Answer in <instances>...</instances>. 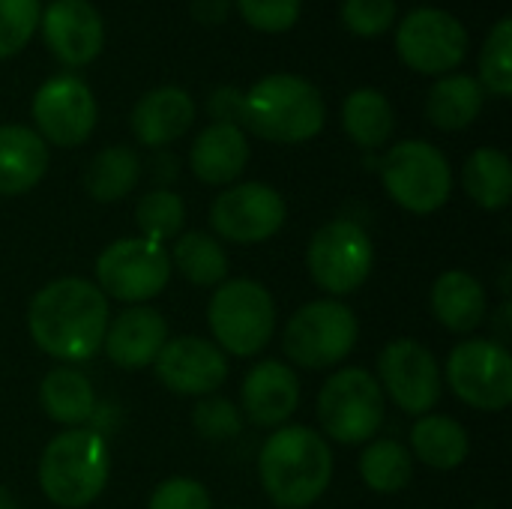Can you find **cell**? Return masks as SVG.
Returning a JSON list of instances; mask_svg holds the SVG:
<instances>
[{
  "instance_id": "4fadbf2b",
  "label": "cell",
  "mask_w": 512,
  "mask_h": 509,
  "mask_svg": "<svg viewBox=\"0 0 512 509\" xmlns=\"http://www.w3.org/2000/svg\"><path fill=\"white\" fill-rule=\"evenodd\" d=\"M30 114L36 123V135L57 147H78L96 129V96L72 72L51 75L33 93Z\"/></svg>"
},
{
  "instance_id": "f546056e",
  "label": "cell",
  "mask_w": 512,
  "mask_h": 509,
  "mask_svg": "<svg viewBox=\"0 0 512 509\" xmlns=\"http://www.w3.org/2000/svg\"><path fill=\"white\" fill-rule=\"evenodd\" d=\"M171 270H177L186 282L198 288H216L228 279V255L219 243V237L204 231H186L174 240Z\"/></svg>"
},
{
  "instance_id": "ac0fdd59",
  "label": "cell",
  "mask_w": 512,
  "mask_h": 509,
  "mask_svg": "<svg viewBox=\"0 0 512 509\" xmlns=\"http://www.w3.org/2000/svg\"><path fill=\"white\" fill-rule=\"evenodd\" d=\"M300 405V381L288 363L261 360L240 387V414L258 429H279Z\"/></svg>"
},
{
  "instance_id": "ba28073f",
  "label": "cell",
  "mask_w": 512,
  "mask_h": 509,
  "mask_svg": "<svg viewBox=\"0 0 512 509\" xmlns=\"http://www.w3.org/2000/svg\"><path fill=\"white\" fill-rule=\"evenodd\" d=\"M387 396L366 369H339L318 393V423L339 444H369L384 426Z\"/></svg>"
},
{
  "instance_id": "ffe728a7",
  "label": "cell",
  "mask_w": 512,
  "mask_h": 509,
  "mask_svg": "<svg viewBox=\"0 0 512 509\" xmlns=\"http://www.w3.org/2000/svg\"><path fill=\"white\" fill-rule=\"evenodd\" d=\"M195 123V99L174 84L144 93L129 117L132 135L144 147H168Z\"/></svg>"
},
{
  "instance_id": "ab89813d",
  "label": "cell",
  "mask_w": 512,
  "mask_h": 509,
  "mask_svg": "<svg viewBox=\"0 0 512 509\" xmlns=\"http://www.w3.org/2000/svg\"><path fill=\"white\" fill-rule=\"evenodd\" d=\"M231 0H192V15L201 24H222L228 18Z\"/></svg>"
},
{
  "instance_id": "5b68a950",
  "label": "cell",
  "mask_w": 512,
  "mask_h": 509,
  "mask_svg": "<svg viewBox=\"0 0 512 509\" xmlns=\"http://www.w3.org/2000/svg\"><path fill=\"white\" fill-rule=\"evenodd\" d=\"M207 324L222 354L255 357L276 330L273 294L255 279H225L210 297Z\"/></svg>"
},
{
  "instance_id": "d4e9b609",
  "label": "cell",
  "mask_w": 512,
  "mask_h": 509,
  "mask_svg": "<svg viewBox=\"0 0 512 509\" xmlns=\"http://www.w3.org/2000/svg\"><path fill=\"white\" fill-rule=\"evenodd\" d=\"M471 453L468 429L444 414H423L411 429V456L435 471H453L465 465Z\"/></svg>"
},
{
  "instance_id": "7c38bea8",
  "label": "cell",
  "mask_w": 512,
  "mask_h": 509,
  "mask_svg": "<svg viewBox=\"0 0 512 509\" xmlns=\"http://www.w3.org/2000/svg\"><path fill=\"white\" fill-rule=\"evenodd\" d=\"M396 51L402 63L414 72L447 75L468 54V30L447 9L417 6L399 21Z\"/></svg>"
},
{
  "instance_id": "4316f807",
  "label": "cell",
  "mask_w": 512,
  "mask_h": 509,
  "mask_svg": "<svg viewBox=\"0 0 512 509\" xmlns=\"http://www.w3.org/2000/svg\"><path fill=\"white\" fill-rule=\"evenodd\" d=\"M342 129L363 150H378L396 129L393 102L375 87H357L342 102Z\"/></svg>"
},
{
  "instance_id": "30bf717a",
  "label": "cell",
  "mask_w": 512,
  "mask_h": 509,
  "mask_svg": "<svg viewBox=\"0 0 512 509\" xmlns=\"http://www.w3.org/2000/svg\"><path fill=\"white\" fill-rule=\"evenodd\" d=\"M171 255L162 243L144 237L114 240L96 258V288L126 306H144L171 282Z\"/></svg>"
},
{
  "instance_id": "484cf974",
  "label": "cell",
  "mask_w": 512,
  "mask_h": 509,
  "mask_svg": "<svg viewBox=\"0 0 512 509\" xmlns=\"http://www.w3.org/2000/svg\"><path fill=\"white\" fill-rule=\"evenodd\" d=\"M483 99H486V90L480 87L474 75H465V72L441 75L426 96V114L432 126L444 132H459V129H468L480 117Z\"/></svg>"
},
{
  "instance_id": "8fae6325",
  "label": "cell",
  "mask_w": 512,
  "mask_h": 509,
  "mask_svg": "<svg viewBox=\"0 0 512 509\" xmlns=\"http://www.w3.org/2000/svg\"><path fill=\"white\" fill-rule=\"evenodd\" d=\"M447 384L459 402L498 414L512 402V354L495 339H465L447 357Z\"/></svg>"
},
{
  "instance_id": "52a82bcc",
  "label": "cell",
  "mask_w": 512,
  "mask_h": 509,
  "mask_svg": "<svg viewBox=\"0 0 512 509\" xmlns=\"http://www.w3.org/2000/svg\"><path fill=\"white\" fill-rule=\"evenodd\" d=\"M360 324L351 306L342 300H312L300 306L282 336V348L291 363L300 369H333L339 366L357 345Z\"/></svg>"
},
{
  "instance_id": "83f0119b",
  "label": "cell",
  "mask_w": 512,
  "mask_h": 509,
  "mask_svg": "<svg viewBox=\"0 0 512 509\" xmlns=\"http://www.w3.org/2000/svg\"><path fill=\"white\" fill-rule=\"evenodd\" d=\"M468 198L483 210H504L512 198L510 156L498 147H477L462 168Z\"/></svg>"
},
{
  "instance_id": "60d3db41",
  "label": "cell",
  "mask_w": 512,
  "mask_h": 509,
  "mask_svg": "<svg viewBox=\"0 0 512 509\" xmlns=\"http://www.w3.org/2000/svg\"><path fill=\"white\" fill-rule=\"evenodd\" d=\"M510 318H512V306L510 303H504L501 309H498V315H495V330H498V339L495 342H507L510 339Z\"/></svg>"
},
{
  "instance_id": "f35d334b",
  "label": "cell",
  "mask_w": 512,
  "mask_h": 509,
  "mask_svg": "<svg viewBox=\"0 0 512 509\" xmlns=\"http://www.w3.org/2000/svg\"><path fill=\"white\" fill-rule=\"evenodd\" d=\"M207 111L213 114V123H234L240 126V111H243V93L237 87H219L213 90Z\"/></svg>"
},
{
  "instance_id": "7a4b0ae2",
  "label": "cell",
  "mask_w": 512,
  "mask_h": 509,
  "mask_svg": "<svg viewBox=\"0 0 512 509\" xmlns=\"http://www.w3.org/2000/svg\"><path fill=\"white\" fill-rule=\"evenodd\" d=\"M258 477L279 509H309L333 480V453L309 426H279L258 453Z\"/></svg>"
},
{
  "instance_id": "2e32d148",
  "label": "cell",
  "mask_w": 512,
  "mask_h": 509,
  "mask_svg": "<svg viewBox=\"0 0 512 509\" xmlns=\"http://www.w3.org/2000/svg\"><path fill=\"white\" fill-rule=\"evenodd\" d=\"M153 369L165 390L177 396H198V399L213 396L228 378V360L219 351V345L198 336L168 339Z\"/></svg>"
},
{
  "instance_id": "44dd1931",
  "label": "cell",
  "mask_w": 512,
  "mask_h": 509,
  "mask_svg": "<svg viewBox=\"0 0 512 509\" xmlns=\"http://www.w3.org/2000/svg\"><path fill=\"white\" fill-rule=\"evenodd\" d=\"M249 138L243 126L234 123H210L198 132L189 150L192 174L207 186L234 183L249 165Z\"/></svg>"
},
{
  "instance_id": "1f68e13d",
  "label": "cell",
  "mask_w": 512,
  "mask_h": 509,
  "mask_svg": "<svg viewBox=\"0 0 512 509\" xmlns=\"http://www.w3.org/2000/svg\"><path fill=\"white\" fill-rule=\"evenodd\" d=\"M186 222V204L174 189H150L147 195L138 198L135 204V225L144 240L153 243H168L177 240Z\"/></svg>"
},
{
  "instance_id": "f1b7e54d",
  "label": "cell",
  "mask_w": 512,
  "mask_h": 509,
  "mask_svg": "<svg viewBox=\"0 0 512 509\" xmlns=\"http://www.w3.org/2000/svg\"><path fill=\"white\" fill-rule=\"evenodd\" d=\"M141 180V159L132 147L114 144L99 150L84 168V189L99 204H114L126 198Z\"/></svg>"
},
{
  "instance_id": "5bb4252c",
  "label": "cell",
  "mask_w": 512,
  "mask_h": 509,
  "mask_svg": "<svg viewBox=\"0 0 512 509\" xmlns=\"http://www.w3.org/2000/svg\"><path fill=\"white\" fill-rule=\"evenodd\" d=\"M288 219L285 198L267 183H234L210 204L213 231L237 246H255L282 231Z\"/></svg>"
},
{
  "instance_id": "6da1fadb",
  "label": "cell",
  "mask_w": 512,
  "mask_h": 509,
  "mask_svg": "<svg viewBox=\"0 0 512 509\" xmlns=\"http://www.w3.org/2000/svg\"><path fill=\"white\" fill-rule=\"evenodd\" d=\"M108 321V297L96 282L81 276H63L42 285L27 306V333L33 345L60 363H84L96 357Z\"/></svg>"
},
{
  "instance_id": "7402d4cb",
  "label": "cell",
  "mask_w": 512,
  "mask_h": 509,
  "mask_svg": "<svg viewBox=\"0 0 512 509\" xmlns=\"http://www.w3.org/2000/svg\"><path fill=\"white\" fill-rule=\"evenodd\" d=\"M48 171V144L21 123L0 126V195L30 192Z\"/></svg>"
},
{
  "instance_id": "b9f144b4",
  "label": "cell",
  "mask_w": 512,
  "mask_h": 509,
  "mask_svg": "<svg viewBox=\"0 0 512 509\" xmlns=\"http://www.w3.org/2000/svg\"><path fill=\"white\" fill-rule=\"evenodd\" d=\"M0 509H18L15 507V501H12V495L0 486Z\"/></svg>"
},
{
  "instance_id": "e575fe53",
  "label": "cell",
  "mask_w": 512,
  "mask_h": 509,
  "mask_svg": "<svg viewBox=\"0 0 512 509\" xmlns=\"http://www.w3.org/2000/svg\"><path fill=\"white\" fill-rule=\"evenodd\" d=\"M39 0H0V60L18 54L39 27Z\"/></svg>"
},
{
  "instance_id": "4dcf8cb0",
  "label": "cell",
  "mask_w": 512,
  "mask_h": 509,
  "mask_svg": "<svg viewBox=\"0 0 512 509\" xmlns=\"http://www.w3.org/2000/svg\"><path fill=\"white\" fill-rule=\"evenodd\" d=\"M360 477L378 495H396L414 480V456L393 438L372 441L360 456Z\"/></svg>"
},
{
  "instance_id": "7bdbcfd3",
  "label": "cell",
  "mask_w": 512,
  "mask_h": 509,
  "mask_svg": "<svg viewBox=\"0 0 512 509\" xmlns=\"http://www.w3.org/2000/svg\"><path fill=\"white\" fill-rule=\"evenodd\" d=\"M228 509H243V507H228Z\"/></svg>"
},
{
  "instance_id": "9a60e30c",
  "label": "cell",
  "mask_w": 512,
  "mask_h": 509,
  "mask_svg": "<svg viewBox=\"0 0 512 509\" xmlns=\"http://www.w3.org/2000/svg\"><path fill=\"white\" fill-rule=\"evenodd\" d=\"M378 384L384 396L411 417L432 414L441 402V366L435 354L414 339H396L381 351Z\"/></svg>"
},
{
  "instance_id": "9c48e42d",
  "label": "cell",
  "mask_w": 512,
  "mask_h": 509,
  "mask_svg": "<svg viewBox=\"0 0 512 509\" xmlns=\"http://www.w3.org/2000/svg\"><path fill=\"white\" fill-rule=\"evenodd\" d=\"M375 264V246L363 225L351 219H333L321 225L306 249V267L312 282L333 300L360 291Z\"/></svg>"
},
{
  "instance_id": "8992f818",
  "label": "cell",
  "mask_w": 512,
  "mask_h": 509,
  "mask_svg": "<svg viewBox=\"0 0 512 509\" xmlns=\"http://www.w3.org/2000/svg\"><path fill=\"white\" fill-rule=\"evenodd\" d=\"M381 183L402 210L429 216L450 201L453 168L435 144L408 138L384 153Z\"/></svg>"
},
{
  "instance_id": "3957f363",
  "label": "cell",
  "mask_w": 512,
  "mask_h": 509,
  "mask_svg": "<svg viewBox=\"0 0 512 509\" xmlns=\"http://www.w3.org/2000/svg\"><path fill=\"white\" fill-rule=\"evenodd\" d=\"M327 120V105L321 90L291 72L264 75L243 93L240 126L252 135L276 144H303L312 141Z\"/></svg>"
},
{
  "instance_id": "277c9868",
  "label": "cell",
  "mask_w": 512,
  "mask_h": 509,
  "mask_svg": "<svg viewBox=\"0 0 512 509\" xmlns=\"http://www.w3.org/2000/svg\"><path fill=\"white\" fill-rule=\"evenodd\" d=\"M111 453L105 438L90 429H66L54 435L39 456V489L60 509L90 507L108 486Z\"/></svg>"
},
{
  "instance_id": "8d00e7d4",
  "label": "cell",
  "mask_w": 512,
  "mask_h": 509,
  "mask_svg": "<svg viewBox=\"0 0 512 509\" xmlns=\"http://www.w3.org/2000/svg\"><path fill=\"white\" fill-rule=\"evenodd\" d=\"M243 21L264 33H285L297 24L303 0H237Z\"/></svg>"
},
{
  "instance_id": "d6986e66",
  "label": "cell",
  "mask_w": 512,
  "mask_h": 509,
  "mask_svg": "<svg viewBox=\"0 0 512 509\" xmlns=\"http://www.w3.org/2000/svg\"><path fill=\"white\" fill-rule=\"evenodd\" d=\"M168 342L165 318L150 306H126L105 330V357L123 372H141L156 363Z\"/></svg>"
},
{
  "instance_id": "cb8c5ba5",
  "label": "cell",
  "mask_w": 512,
  "mask_h": 509,
  "mask_svg": "<svg viewBox=\"0 0 512 509\" xmlns=\"http://www.w3.org/2000/svg\"><path fill=\"white\" fill-rule=\"evenodd\" d=\"M39 405L51 423L78 429L93 420L96 393L87 375H81L72 366H57L39 384Z\"/></svg>"
},
{
  "instance_id": "d590c367",
  "label": "cell",
  "mask_w": 512,
  "mask_h": 509,
  "mask_svg": "<svg viewBox=\"0 0 512 509\" xmlns=\"http://www.w3.org/2000/svg\"><path fill=\"white\" fill-rule=\"evenodd\" d=\"M399 15L396 0H342V24L363 39H375L393 27Z\"/></svg>"
},
{
  "instance_id": "d6a6232c",
  "label": "cell",
  "mask_w": 512,
  "mask_h": 509,
  "mask_svg": "<svg viewBox=\"0 0 512 509\" xmlns=\"http://www.w3.org/2000/svg\"><path fill=\"white\" fill-rule=\"evenodd\" d=\"M512 21L504 15L486 36L480 51V87L495 96H512Z\"/></svg>"
},
{
  "instance_id": "e0dca14e",
  "label": "cell",
  "mask_w": 512,
  "mask_h": 509,
  "mask_svg": "<svg viewBox=\"0 0 512 509\" xmlns=\"http://www.w3.org/2000/svg\"><path fill=\"white\" fill-rule=\"evenodd\" d=\"M42 36L51 54L66 66H87L105 45V24L87 0H54L42 15Z\"/></svg>"
},
{
  "instance_id": "603a6c76",
  "label": "cell",
  "mask_w": 512,
  "mask_h": 509,
  "mask_svg": "<svg viewBox=\"0 0 512 509\" xmlns=\"http://www.w3.org/2000/svg\"><path fill=\"white\" fill-rule=\"evenodd\" d=\"M432 315L450 333H474L489 315V297L477 276L465 270H447L432 285Z\"/></svg>"
},
{
  "instance_id": "836d02e7",
  "label": "cell",
  "mask_w": 512,
  "mask_h": 509,
  "mask_svg": "<svg viewBox=\"0 0 512 509\" xmlns=\"http://www.w3.org/2000/svg\"><path fill=\"white\" fill-rule=\"evenodd\" d=\"M192 426L204 441H234L243 432V414L222 396H204L192 408Z\"/></svg>"
},
{
  "instance_id": "74e56055",
  "label": "cell",
  "mask_w": 512,
  "mask_h": 509,
  "mask_svg": "<svg viewBox=\"0 0 512 509\" xmlns=\"http://www.w3.org/2000/svg\"><path fill=\"white\" fill-rule=\"evenodd\" d=\"M147 509H213V504L204 483L192 477H168L153 489Z\"/></svg>"
}]
</instances>
